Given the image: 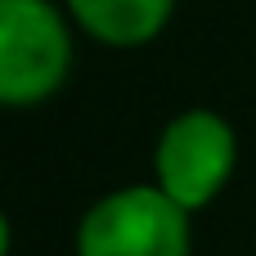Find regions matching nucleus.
<instances>
[{
  "label": "nucleus",
  "mask_w": 256,
  "mask_h": 256,
  "mask_svg": "<svg viewBox=\"0 0 256 256\" xmlns=\"http://www.w3.org/2000/svg\"><path fill=\"white\" fill-rule=\"evenodd\" d=\"M189 212L158 184L99 198L76 225V256H189Z\"/></svg>",
  "instance_id": "2"
},
{
  "label": "nucleus",
  "mask_w": 256,
  "mask_h": 256,
  "mask_svg": "<svg viewBox=\"0 0 256 256\" xmlns=\"http://www.w3.org/2000/svg\"><path fill=\"white\" fill-rule=\"evenodd\" d=\"M0 256H9V220H4V212H0Z\"/></svg>",
  "instance_id": "5"
},
{
  "label": "nucleus",
  "mask_w": 256,
  "mask_h": 256,
  "mask_svg": "<svg viewBox=\"0 0 256 256\" xmlns=\"http://www.w3.org/2000/svg\"><path fill=\"white\" fill-rule=\"evenodd\" d=\"M171 9L176 0H68V14L76 18V27L117 50L153 40L166 27Z\"/></svg>",
  "instance_id": "4"
},
{
  "label": "nucleus",
  "mask_w": 256,
  "mask_h": 256,
  "mask_svg": "<svg viewBox=\"0 0 256 256\" xmlns=\"http://www.w3.org/2000/svg\"><path fill=\"white\" fill-rule=\"evenodd\" d=\"M238 166V140L234 126L207 108H189L166 122L158 148H153V171L158 189L176 198L184 212L207 207L234 176Z\"/></svg>",
  "instance_id": "3"
},
{
  "label": "nucleus",
  "mask_w": 256,
  "mask_h": 256,
  "mask_svg": "<svg viewBox=\"0 0 256 256\" xmlns=\"http://www.w3.org/2000/svg\"><path fill=\"white\" fill-rule=\"evenodd\" d=\"M72 68V36L54 0H0V104L50 99Z\"/></svg>",
  "instance_id": "1"
}]
</instances>
